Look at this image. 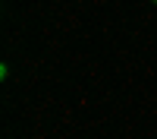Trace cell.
Here are the masks:
<instances>
[{
    "label": "cell",
    "instance_id": "6da1fadb",
    "mask_svg": "<svg viewBox=\"0 0 157 139\" xmlns=\"http://www.w3.org/2000/svg\"><path fill=\"white\" fill-rule=\"evenodd\" d=\"M154 3H157V0H154Z\"/></svg>",
    "mask_w": 157,
    "mask_h": 139
}]
</instances>
